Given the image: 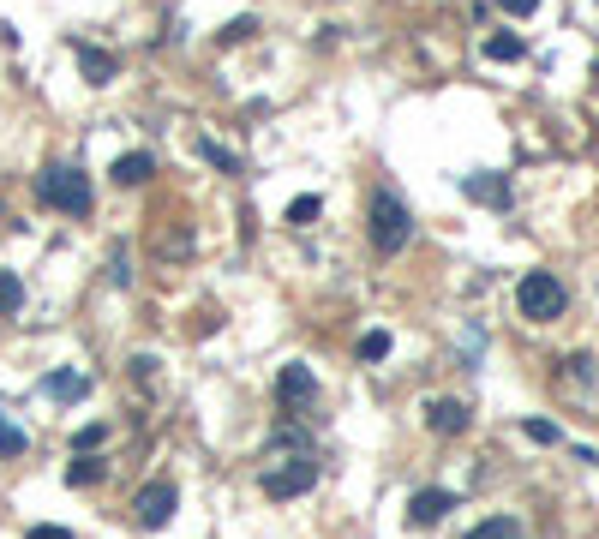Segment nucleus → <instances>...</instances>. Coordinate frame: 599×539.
<instances>
[{
	"instance_id": "nucleus-19",
	"label": "nucleus",
	"mask_w": 599,
	"mask_h": 539,
	"mask_svg": "<svg viewBox=\"0 0 599 539\" xmlns=\"http://www.w3.org/2000/svg\"><path fill=\"white\" fill-rule=\"evenodd\" d=\"M318 210H324V198H294V204H288V222H294V228H306Z\"/></svg>"
},
{
	"instance_id": "nucleus-16",
	"label": "nucleus",
	"mask_w": 599,
	"mask_h": 539,
	"mask_svg": "<svg viewBox=\"0 0 599 539\" xmlns=\"http://www.w3.org/2000/svg\"><path fill=\"white\" fill-rule=\"evenodd\" d=\"M108 282H114V288H132V252H126V240H114V270H108Z\"/></svg>"
},
{
	"instance_id": "nucleus-9",
	"label": "nucleus",
	"mask_w": 599,
	"mask_h": 539,
	"mask_svg": "<svg viewBox=\"0 0 599 539\" xmlns=\"http://www.w3.org/2000/svg\"><path fill=\"white\" fill-rule=\"evenodd\" d=\"M150 174H156V156H150V150H126V156L114 162V180H120V186H144Z\"/></svg>"
},
{
	"instance_id": "nucleus-5",
	"label": "nucleus",
	"mask_w": 599,
	"mask_h": 539,
	"mask_svg": "<svg viewBox=\"0 0 599 539\" xmlns=\"http://www.w3.org/2000/svg\"><path fill=\"white\" fill-rule=\"evenodd\" d=\"M450 510H456V492H444V486H426V492L408 498V522H414V528H432V522H444Z\"/></svg>"
},
{
	"instance_id": "nucleus-13",
	"label": "nucleus",
	"mask_w": 599,
	"mask_h": 539,
	"mask_svg": "<svg viewBox=\"0 0 599 539\" xmlns=\"http://www.w3.org/2000/svg\"><path fill=\"white\" fill-rule=\"evenodd\" d=\"M66 480H72V486H96V480H102V462H96L90 450H78V462H72V474H66Z\"/></svg>"
},
{
	"instance_id": "nucleus-12",
	"label": "nucleus",
	"mask_w": 599,
	"mask_h": 539,
	"mask_svg": "<svg viewBox=\"0 0 599 539\" xmlns=\"http://www.w3.org/2000/svg\"><path fill=\"white\" fill-rule=\"evenodd\" d=\"M18 306H24V282L12 270H0V318H12Z\"/></svg>"
},
{
	"instance_id": "nucleus-3",
	"label": "nucleus",
	"mask_w": 599,
	"mask_h": 539,
	"mask_svg": "<svg viewBox=\"0 0 599 539\" xmlns=\"http://www.w3.org/2000/svg\"><path fill=\"white\" fill-rule=\"evenodd\" d=\"M36 192H42V204H54L60 216H90V174H78V168H48V174L36 180Z\"/></svg>"
},
{
	"instance_id": "nucleus-18",
	"label": "nucleus",
	"mask_w": 599,
	"mask_h": 539,
	"mask_svg": "<svg viewBox=\"0 0 599 539\" xmlns=\"http://www.w3.org/2000/svg\"><path fill=\"white\" fill-rule=\"evenodd\" d=\"M390 354V330H366L360 336V360H384Z\"/></svg>"
},
{
	"instance_id": "nucleus-17",
	"label": "nucleus",
	"mask_w": 599,
	"mask_h": 539,
	"mask_svg": "<svg viewBox=\"0 0 599 539\" xmlns=\"http://www.w3.org/2000/svg\"><path fill=\"white\" fill-rule=\"evenodd\" d=\"M468 198H492V204H510V186H504V180H468Z\"/></svg>"
},
{
	"instance_id": "nucleus-22",
	"label": "nucleus",
	"mask_w": 599,
	"mask_h": 539,
	"mask_svg": "<svg viewBox=\"0 0 599 539\" xmlns=\"http://www.w3.org/2000/svg\"><path fill=\"white\" fill-rule=\"evenodd\" d=\"M522 432H528V438H534V444H558V426H552V420H528V426H522Z\"/></svg>"
},
{
	"instance_id": "nucleus-14",
	"label": "nucleus",
	"mask_w": 599,
	"mask_h": 539,
	"mask_svg": "<svg viewBox=\"0 0 599 539\" xmlns=\"http://www.w3.org/2000/svg\"><path fill=\"white\" fill-rule=\"evenodd\" d=\"M468 539H522V528H516L510 516H492V522H480Z\"/></svg>"
},
{
	"instance_id": "nucleus-23",
	"label": "nucleus",
	"mask_w": 599,
	"mask_h": 539,
	"mask_svg": "<svg viewBox=\"0 0 599 539\" xmlns=\"http://www.w3.org/2000/svg\"><path fill=\"white\" fill-rule=\"evenodd\" d=\"M162 252H168V258H186V252H192V234H168Z\"/></svg>"
},
{
	"instance_id": "nucleus-25",
	"label": "nucleus",
	"mask_w": 599,
	"mask_h": 539,
	"mask_svg": "<svg viewBox=\"0 0 599 539\" xmlns=\"http://www.w3.org/2000/svg\"><path fill=\"white\" fill-rule=\"evenodd\" d=\"M24 539H72V534H66V528H54V522H36Z\"/></svg>"
},
{
	"instance_id": "nucleus-2",
	"label": "nucleus",
	"mask_w": 599,
	"mask_h": 539,
	"mask_svg": "<svg viewBox=\"0 0 599 539\" xmlns=\"http://www.w3.org/2000/svg\"><path fill=\"white\" fill-rule=\"evenodd\" d=\"M516 306H522V318L552 324V318H564V282H558L552 270H528V276L516 282Z\"/></svg>"
},
{
	"instance_id": "nucleus-6",
	"label": "nucleus",
	"mask_w": 599,
	"mask_h": 539,
	"mask_svg": "<svg viewBox=\"0 0 599 539\" xmlns=\"http://www.w3.org/2000/svg\"><path fill=\"white\" fill-rule=\"evenodd\" d=\"M312 480H318V468H312V462H294V468L264 474V492H270V498H300V492H312Z\"/></svg>"
},
{
	"instance_id": "nucleus-20",
	"label": "nucleus",
	"mask_w": 599,
	"mask_h": 539,
	"mask_svg": "<svg viewBox=\"0 0 599 539\" xmlns=\"http://www.w3.org/2000/svg\"><path fill=\"white\" fill-rule=\"evenodd\" d=\"M0 456H24V432L0 414Z\"/></svg>"
},
{
	"instance_id": "nucleus-1",
	"label": "nucleus",
	"mask_w": 599,
	"mask_h": 539,
	"mask_svg": "<svg viewBox=\"0 0 599 539\" xmlns=\"http://www.w3.org/2000/svg\"><path fill=\"white\" fill-rule=\"evenodd\" d=\"M366 222H372V246H378L384 258H396V252L414 240V216H408V204H402L396 192H372Z\"/></svg>"
},
{
	"instance_id": "nucleus-8",
	"label": "nucleus",
	"mask_w": 599,
	"mask_h": 539,
	"mask_svg": "<svg viewBox=\"0 0 599 539\" xmlns=\"http://www.w3.org/2000/svg\"><path fill=\"white\" fill-rule=\"evenodd\" d=\"M426 426L432 432H444V438H456V432H468V402H426Z\"/></svg>"
},
{
	"instance_id": "nucleus-4",
	"label": "nucleus",
	"mask_w": 599,
	"mask_h": 539,
	"mask_svg": "<svg viewBox=\"0 0 599 539\" xmlns=\"http://www.w3.org/2000/svg\"><path fill=\"white\" fill-rule=\"evenodd\" d=\"M174 504H180V492H174L168 480H156V486H144V492L132 498V510H138L144 528H168V522H174Z\"/></svg>"
},
{
	"instance_id": "nucleus-21",
	"label": "nucleus",
	"mask_w": 599,
	"mask_h": 539,
	"mask_svg": "<svg viewBox=\"0 0 599 539\" xmlns=\"http://www.w3.org/2000/svg\"><path fill=\"white\" fill-rule=\"evenodd\" d=\"M48 390H54L60 402H78V396H84V378H48Z\"/></svg>"
},
{
	"instance_id": "nucleus-15",
	"label": "nucleus",
	"mask_w": 599,
	"mask_h": 539,
	"mask_svg": "<svg viewBox=\"0 0 599 539\" xmlns=\"http://www.w3.org/2000/svg\"><path fill=\"white\" fill-rule=\"evenodd\" d=\"M198 156H204V162H216L222 174H240V162H234V156H228V150H222L216 138H198Z\"/></svg>"
},
{
	"instance_id": "nucleus-11",
	"label": "nucleus",
	"mask_w": 599,
	"mask_h": 539,
	"mask_svg": "<svg viewBox=\"0 0 599 539\" xmlns=\"http://www.w3.org/2000/svg\"><path fill=\"white\" fill-rule=\"evenodd\" d=\"M522 54H528V42L516 30H492L486 36V60H522Z\"/></svg>"
},
{
	"instance_id": "nucleus-24",
	"label": "nucleus",
	"mask_w": 599,
	"mask_h": 539,
	"mask_svg": "<svg viewBox=\"0 0 599 539\" xmlns=\"http://www.w3.org/2000/svg\"><path fill=\"white\" fill-rule=\"evenodd\" d=\"M102 438H108V432H102V426H78V438H72V444H78V450H96V444H102Z\"/></svg>"
},
{
	"instance_id": "nucleus-10",
	"label": "nucleus",
	"mask_w": 599,
	"mask_h": 539,
	"mask_svg": "<svg viewBox=\"0 0 599 539\" xmlns=\"http://www.w3.org/2000/svg\"><path fill=\"white\" fill-rule=\"evenodd\" d=\"M78 66H84V84H114V72H120V60L96 54V48H78Z\"/></svg>"
},
{
	"instance_id": "nucleus-26",
	"label": "nucleus",
	"mask_w": 599,
	"mask_h": 539,
	"mask_svg": "<svg viewBox=\"0 0 599 539\" xmlns=\"http://www.w3.org/2000/svg\"><path fill=\"white\" fill-rule=\"evenodd\" d=\"M534 6H540V0H504V12H516V18H528Z\"/></svg>"
},
{
	"instance_id": "nucleus-7",
	"label": "nucleus",
	"mask_w": 599,
	"mask_h": 539,
	"mask_svg": "<svg viewBox=\"0 0 599 539\" xmlns=\"http://www.w3.org/2000/svg\"><path fill=\"white\" fill-rule=\"evenodd\" d=\"M276 396H282L288 408H312V402H318V378H312L306 366H288V372L276 378Z\"/></svg>"
}]
</instances>
